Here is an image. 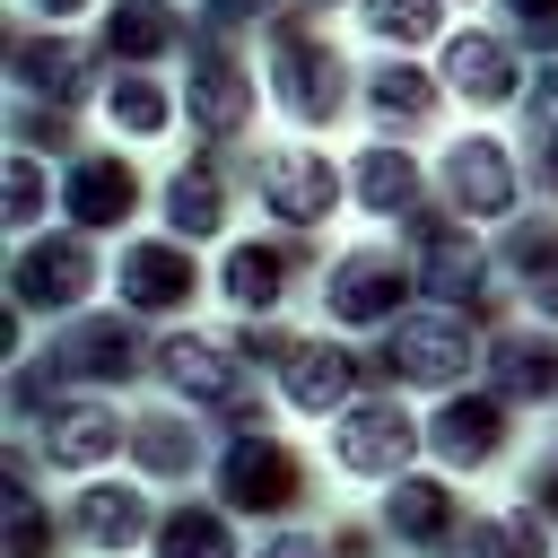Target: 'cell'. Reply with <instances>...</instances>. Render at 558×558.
<instances>
[{
  "mask_svg": "<svg viewBox=\"0 0 558 558\" xmlns=\"http://www.w3.org/2000/svg\"><path fill=\"white\" fill-rule=\"evenodd\" d=\"M401 453H410V418H401V410H384V401H375V410H349V418H340V436H331V462H340V471H357V480L392 471Z\"/></svg>",
  "mask_w": 558,
  "mask_h": 558,
  "instance_id": "6da1fadb",
  "label": "cell"
},
{
  "mask_svg": "<svg viewBox=\"0 0 558 558\" xmlns=\"http://www.w3.org/2000/svg\"><path fill=\"white\" fill-rule=\"evenodd\" d=\"M296 488H305V471H296V453L288 445H262V436H244L235 445V462H227V497L235 506H296Z\"/></svg>",
  "mask_w": 558,
  "mask_h": 558,
  "instance_id": "7a4b0ae2",
  "label": "cell"
},
{
  "mask_svg": "<svg viewBox=\"0 0 558 558\" xmlns=\"http://www.w3.org/2000/svg\"><path fill=\"white\" fill-rule=\"evenodd\" d=\"M262 192H270V209L279 218H323L331 209V166L314 157V148H279V157H262Z\"/></svg>",
  "mask_w": 558,
  "mask_h": 558,
  "instance_id": "3957f363",
  "label": "cell"
},
{
  "mask_svg": "<svg viewBox=\"0 0 558 558\" xmlns=\"http://www.w3.org/2000/svg\"><path fill=\"white\" fill-rule=\"evenodd\" d=\"M462 357H471L462 323H410V331H392V375H410V384H445Z\"/></svg>",
  "mask_w": 558,
  "mask_h": 558,
  "instance_id": "277c9868",
  "label": "cell"
},
{
  "mask_svg": "<svg viewBox=\"0 0 558 558\" xmlns=\"http://www.w3.org/2000/svg\"><path fill=\"white\" fill-rule=\"evenodd\" d=\"M436 445H445V462H497V445H506L497 401H453V410L436 418Z\"/></svg>",
  "mask_w": 558,
  "mask_h": 558,
  "instance_id": "5b68a950",
  "label": "cell"
},
{
  "mask_svg": "<svg viewBox=\"0 0 558 558\" xmlns=\"http://www.w3.org/2000/svg\"><path fill=\"white\" fill-rule=\"evenodd\" d=\"M78 532H87L96 549H131V541L148 532V506H140V488H87V506H78Z\"/></svg>",
  "mask_w": 558,
  "mask_h": 558,
  "instance_id": "8992f818",
  "label": "cell"
},
{
  "mask_svg": "<svg viewBox=\"0 0 558 558\" xmlns=\"http://www.w3.org/2000/svg\"><path fill=\"white\" fill-rule=\"evenodd\" d=\"M340 392H349V357L340 349H296L288 357V401L296 410H331Z\"/></svg>",
  "mask_w": 558,
  "mask_h": 558,
  "instance_id": "52a82bcc",
  "label": "cell"
},
{
  "mask_svg": "<svg viewBox=\"0 0 558 558\" xmlns=\"http://www.w3.org/2000/svg\"><path fill=\"white\" fill-rule=\"evenodd\" d=\"M157 558H235V541H227V523H218V514L174 506V514L157 523Z\"/></svg>",
  "mask_w": 558,
  "mask_h": 558,
  "instance_id": "ba28073f",
  "label": "cell"
},
{
  "mask_svg": "<svg viewBox=\"0 0 558 558\" xmlns=\"http://www.w3.org/2000/svg\"><path fill=\"white\" fill-rule=\"evenodd\" d=\"M392 532H401V541H445V532H453V497H445L436 480L392 488Z\"/></svg>",
  "mask_w": 558,
  "mask_h": 558,
  "instance_id": "9c48e42d",
  "label": "cell"
},
{
  "mask_svg": "<svg viewBox=\"0 0 558 558\" xmlns=\"http://www.w3.org/2000/svg\"><path fill=\"white\" fill-rule=\"evenodd\" d=\"M384 279H392V262H384V253H349V262H340V296H331V305L366 323V314H384V305H392V288H384Z\"/></svg>",
  "mask_w": 558,
  "mask_h": 558,
  "instance_id": "30bf717a",
  "label": "cell"
},
{
  "mask_svg": "<svg viewBox=\"0 0 558 558\" xmlns=\"http://www.w3.org/2000/svg\"><path fill=\"white\" fill-rule=\"evenodd\" d=\"M471 549H480V558H541V506L471 523Z\"/></svg>",
  "mask_w": 558,
  "mask_h": 558,
  "instance_id": "8fae6325",
  "label": "cell"
},
{
  "mask_svg": "<svg viewBox=\"0 0 558 558\" xmlns=\"http://www.w3.org/2000/svg\"><path fill=\"white\" fill-rule=\"evenodd\" d=\"M453 87H462V96H480V105H497V96L514 87V78H506V52L462 35V44H453Z\"/></svg>",
  "mask_w": 558,
  "mask_h": 558,
  "instance_id": "7c38bea8",
  "label": "cell"
},
{
  "mask_svg": "<svg viewBox=\"0 0 558 558\" xmlns=\"http://www.w3.org/2000/svg\"><path fill=\"white\" fill-rule=\"evenodd\" d=\"M453 192L480 201V209H506V157H497L488 140H471V148L453 157Z\"/></svg>",
  "mask_w": 558,
  "mask_h": 558,
  "instance_id": "4fadbf2b",
  "label": "cell"
},
{
  "mask_svg": "<svg viewBox=\"0 0 558 558\" xmlns=\"http://www.w3.org/2000/svg\"><path fill=\"white\" fill-rule=\"evenodd\" d=\"M122 270H131V296H140V305H174V296L192 288V262H183V253H131Z\"/></svg>",
  "mask_w": 558,
  "mask_h": 558,
  "instance_id": "5bb4252c",
  "label": "cell"
},
{
  "mask_svg": "<svg viewBox=\"0 0 558 558\" xmlns=\"http://www.w3.org/2000/svg\"><path fill=\"white\" fill-rule=\"evenodd\" d=\"M166 366H174V384L201 392V401H227V392H235V366H218V349H201V340H174Z\"/></svg>",
  "mask_w": 558,
  "mask_h": 558,
  "instance_id": "9a60e30c",
  "label": "cell"
},
{
  "mask_svg": "<svg viewBox=\"0 0 558 558\" xmlns=\"http://www.w3.org/2000/svg\"><path fill=\"white\" fill-rule=\"evenodd\" d=\"M44 445H52V462H70V471H78V462L113 453V418H105V410H70V418H61V436H44Z\"/></svg>",
  "mask_w": 558,
  "mask_h": 558,
  "instance_id": "2e32d148",
  "label": "cell"
},
{
  "mask_svg": "<svg viewBox=\"0 0 558 558\" xmlns=\"http://www.w3.org/2000/svg\"><path fill=\"white\" fill-rule=\"evenodd\" d=\"M227 279H235V296H244V305H279L288 262H279V253H262V244H244V253L227 262Z\"/></svg>",
  "mask_w": 558,
  "mask_h": 558,
  "instance_id": "e0dca14e",
  "label": "cell"
},
{
  "mask_svg": "<svg viewBox=\"0 0 558 558\" xmlns=\"http://www.w3.org/2000/svg\"><path fill=\"white\" fill-rule=\"evenodd\" d=\"M113 201L131 209V174H122V166H87V174H78V218H105Z\"/></svg>",
  "mask_w": 558,
  "mask_h": 558,
  "instance_id": "ac0fdd59",
  "label": "cell"
},
{
  "mask_svg": "<svg viewBox=\"0 0 558 558\" xmlns=\"http://www.w3.org/2000/svg\"><path fill=\"white\" fill-rule=\"evenodd\" d=\"M174 227H218V183L209 174H174Z\"/></svg>",
  "mask_w": 558,
  "mask_h": 558,
  "instance_id": "d6986e66",
  "label": "cell"
},
{
  "mask_svg": "<svg viewBox=\"0 0 558 558\" xmlns=\"http://www.w3.org/2000/svg\"><path fill=\"white\" fill-rule=\"evenodd\" d=\"M366 17H375L384 35H427V26H436V0H375Z\"/></svg>",
  "mask_w": 558,
  "mask_h": 558,
  "instance_id": "ffe728a7",
  "label": "cell"
},
{
  "mask_svg": "<svg viewBox=\"0 0 558 558\" xmlns=\"http://www.w3.org/2000/svg\"><path fill=\"white\" fill-rule=\"evenodd\" d=\"M366 192H375V209H392V201H410V166H392V157H375V166H366Z\"/></svg>",
  "mask_w": 558,
  "mask_h": 558,
  "instance_id": "44dd1931",
  "label": "cell"
},
{
  "mask_svg": "<svg viewBox=\"0 0 558 558\" xmlns=\"http://www.w3.org/2000/svg\"><path fill=\"white\" fill-rule=\"evenodd\" d=\"M262 558H331L314 532H279V541H262Z\"/></svg>",
  "mask_w": 558,
  "mask_h": 558,
  "instance_id": "7402d4cb",
  "label": "cell"
},
{
  "mask_svg": "<svg viewBox=\"0 0 558 558\" xmlns=\"http://www.w3.org/2000/svg\"><path fill=\"white\" fill-rule=\"evenodd\" d=\"M523 9V35H558V0H514Z\"/></svg>",
  "mask_w": 558,
  "mask_h": 558,
  "instance_id": "603a6c76",
  "label": "cell"
},
{
  "mask_svg": "<svg viewBox=\"0 0 558 558\" xmlns=\"http://www.w3.org/2000/svg\"><path fill=\"white\" fill-rule=\"evenodd\" d=\"M532 497H541V506H558V453H541V462H532Z\"/></svg>",
  "mask_w": 558,
  "mask_h": 558,
  "instance_id": "cb8c5ba5",
  "label": "cell"
}]
</instances>
